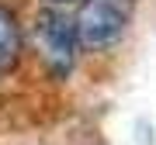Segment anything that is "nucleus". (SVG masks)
Listing matches in <instances>:
<instances>
[{"label": "nucleus", "instance_id": "nucleus-1", "mask_svg": "<svg viewBox=\"0 0 156 145\" xmlns=\"http://www.w3.org/2000/svg\"><path fill=\"white\" fill-rule=\"evenodd\" d=\"M135 14V0H83L76 17V35L80 45L87 49H111L122 42Z\"/></svg>", "mask_w": 156, "mask_h": 145}, {"label": "nucleus", "instance_id": "nucleus-2", "mask_svg": "<svg viewBox=\"0 0 156 145\" xmlns=\"http://www.w3.org/2000/svg\"><path fill=\"white\" fill-rule=\"evenodd\" d=\"M35 42H38V52H42V59L49 62L52 72H69L73 69L76 49H80V35H76V24H69L62 14H56V11L38 14Z\"/></svg>", "mask_w": 156, "mask_h": 145}, {"label": "nucleus", "instance_id": "nucleus-3", "mask_svg": "<svg viewBox=\"0 0 156 145\" xmlns=\"http://www.w3.org/2000/svg\"><path fill=\"white\" fill-rule=\"evenodd\" d=\"M21 49H24L21 24L7 7H0V76H7L21 62Z\"/></svg>", "mask_w": 156, "mask_h": 145}, {"label": "nucleus", "instance_id": "nucleus-4", "mask_svg": "<svg viewBox=\"0 0 156 145\" xmlns=\"http://www.w3.org/2000/svg\"><path fill=\"white\" fill-rule=\"evenodd\" d=\"M56 4H69V0H56Z\"/></svg>", "mask_w": 156, "mask_h": 145}]
</instances>
